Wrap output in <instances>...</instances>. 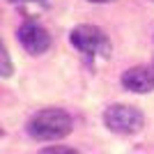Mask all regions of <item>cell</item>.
Instances as JSON below:
<instances>
[{"label": "cell", "mask_w": 154, "mask_h": 154, "mask_svg": "<svg viewBox=\"0 0 154 154\" xmlns=\"http://www.w3.org/2000/svg\"><path fill=\"white\" fill-rule=\"evenodd\" d=\"M122 85L131 92H138V94L152 92L154 90V62L127 69L122 74Z\"/></svg>", "instance_id": "cell-5"}, {"label": "cell", "mask_w": 154, "mask_h": 154, "mask_svg": "<svg viewBox=\"0 0 154 154\" xmlns=\"http://www.w3.org/2000/svg\"><path fill=\"white\" fill-rule=\"evenodd\" d=\"M39 154H81V152H78V149H74V147H62V145H53V147L42 149Z\"/></svg>", "instance_id": "cell-6"}, {"label": "cell", "mask_w": 154, "mask_h": 154, "mask_svg": "<svg viewBox=\"0 0 154 154\" xmlns=\"http://www.w3.org/2000/svg\"><path fill=\"white\" fill-rule=\"evenodd\" d=\"M19 42L28 53L42 55V53L51 46V35H48V30H46L44 26L28 21V23H23V26L19 28Z\"/></svg>", "instance_id": "cell-4"}, {"label": "cell", "mask_w": 154, "mask_h": 154, "mask_svg": "<svg viewBox=\"0 0 154 154\" xmlns=\"http://www.w3.org/2000/svg\"><path fill=\"white\" fill-rule=\"evenodd\" d=\"M9 2H35V0H9Z\"/></svg>", "instance_id": "cell-8"}, {"label": "cell", "mask_w": 154, "mask_h": 154, "mask_svg": "<svg viewBox=\"0 0 154 154\" xmlns=\"http://www.w3.org/2000/svg\"><path fill=\"white\" fill-rule=\"evenodd\" d=\"M74 129V120L69 113H64L60 108H44L35 113L28 120L26 131L30 134V138L42 143H51V140H60L64 136L71 134Z\"/></svg>", "instance_id": "cell-1"}, {"label": "cell", "mask_w": 154, "mask_h": 154, "mask_svg": "<svg viewBox=\"0 0 154 154\" xmlns=\"http://www.w3.org/2000/svg\"><path fill=\"white\" fill-rule=\"evenodd\" d=\"M0 55H2V76H9V74H12V64H9V55H7V51H5V48H2V53H0Z\"/></svg>", "instance_id": "cell-7"}, {"label": "cell", "mask_w": 154, "mask_h": 154, "mask_svg": "<svg viewBox=\"0 0 154 154\" xmlns=\"http://www.w3.org/2000/svg\"><path fill=\"white\" fill-rule=\"evenodd\" d=\"M143 113L134 106H124V103H113L106 108L103 113V124L115 131V134H122V136H131V134H138L143 129Z\"/></svg>", "instance_id": "cell-3"}, {"label": "cell", "mask_w": 154, "mask_h": 154, "mask_svg": "<svg viewBox=\"0 0 154 154\" xmlns=\"http://www.w3.org/2000/svg\"><path fill=\"white\" fill-rule=\"evenodd\" d=\"M90 2H110V0H90Z\"/></svg>", "instance_id": "cell-9"}, {"label": "cell", "mask_w": 154, "mask_h": 154, "mask_svg": "<svg viewBox=\"0 0 154 154\" xmlns=\"http://www.w3.org/2000/svg\"><path fill=\"white\" fill-rule=\"evenodd\" d=\"M69 42L74 48H78L88 58H94V55L108 58L110 55V42L106 32L97 26H76L69 32Z\"/></svg>", "instance_id": "cell-2"}]
</instances>
